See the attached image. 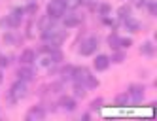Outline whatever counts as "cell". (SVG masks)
Masks as SVG:
<instances>
[{
    "label": "cell",
    "instance_id": "6da1fadb",
    "mask_svg": "<svg viewBox=\"0 0 157 121\" xmlns=\"http://www.w3.org/2000/svg\"><path fill=\"white\" fill-rule=\"evenodd\" d=\"M64 15V2L63 0H53L48 6V17L49 19H59Z\"/></svg>",
    "mask_w": 157,
    "mask_h": 121
},
{
    "label": "cell",
    "instance_id": "7a4b0ae2",
    "mask_svg": "<svg viewBox=\"0 0 157 121\" xmlns=\"http://www.w3.org/2000/svg\"><path fill=\"white\" fill-rule=\"evenodd\" d=\"M25 81H17L13 87H12V91H10V98H12L13 102H17L19 98H23L25 96Z\"/></svg>",
    "mask_w": 157,
    "mask_h": 121
},
{
    "label": "cell",
    "instance_id": "3957f363",
    "mask_svg": "<svg viewBox=\"0 0 157 121\" xmlns=\"http://www.w3.org/2000/svg\"><path fill=\"white\" fill-rule=\"evenodd\" d=\"M129 98L132 102H140L144 98V87H138V85H132L131 91H129Z\"/></svg>",
    "mask_w": 157,
    "mask_h": 121
},
{
    "label": "cell",
    "instance_id": "277c9868",
    "mask_svg": "<svg viewBox=\"0 0 157 121\" xmlns=\"http://www.w3.org/2000/svg\"><path fill=\"white\" fill-rule=\"evenodd\" d=\"M97 46H98L97 38H89V40L83 43V47H82V53H83V55H91V53L97 49Z\"/></svg>",
    "mask_w": 157,
    "mask_h": 121
},
{
    "label": "cell",
    "instance_id": "5b68a950",
    "mask_svg": "<svg viewBox=\"0 0 157 121\" xmlns=\"http://www.w3.org/2000/svg\"><path fill=\"white\" fill-rule=\"evenodd\" d=\"M108 64H110V59L106 57V55H98L97 61H95V68L97 70H106Z\"/></svg>",
    "mask_w": 157,
    "mask_h": 121
},
{
    "label": "cell",
    "instance_id": "8992f818",
    "mask_svg": "<svg viewBox=\"0 0 157 121\" xmlns=\"http://www.w3.org/2000/svg\"><path fill=\"white\" fill-rule=\"evenodd\" d=\"M44 115H46V112H44V110L42 108H32L30 110V112L27 114V119H44Z\"/></svg>",
    "mask_w": 157,
    "mask_h": 121
},
{
    "label": "cell",
    "instance_id": "52a82bcc",
    "mask_svg": "<svg viewBox=\"0 0 157 121\" xmlns=\"http://www.w3.org/2000/svg\"><path fill=\"white\" fill-rule=\"evenodd\" d=\"M21 62H23V64L34 62V51H32V49H25L23 53H21Z\"/></svg>",
    "mask_w": 157,
    "mask_h": 121
},
{
    "label": "cell",
    "instance_id": "ba28073f",
    "mask_svg": "<svg viewBox=\"0 0 157 121\" xmlns=\"http://www.w3.org/2000/svg\"><path fill=\"white\" fill-rule=\"evenodd\" d=\"M17 76H19V80H21V81H30V80H32V76H34V72H32L30 68H21V70L17 72Z\"/></svg>",
    "mask_w": 157,
    "mask_h": 121
},
{
    "label": "cell",
    "instance_id": "9c48e42d",
    "mask_svg": "<svg viewBox=\"0 0 157 121\" xmlns=\"http://www.w3.org/2000/svg\"><path fill=\"white\" fill-rule=\"evenodd\" d=\"M61 106H63L64 110H68V112H72V110L76 108V102L72 100V98H68V96H63V98H61Z\"/></svg>",
    "mask_w": 157,
    "mask_h": 121
},
{
    "label": "cell",
    "instance_id": "30bf717a",
    "mask_svg": "<svg viewBox=\"0 0 157 121\" xmlns=\"http://www.w3.org/2000/svg\"><path fill=\"white\" fill-rule=\"evenodd\" d=\"M78 23H80V17H78V15H68V17L64 19V25L66 27H76Z\"/></svg>",
    "mask_w": 157,
    "mask_h": 121
},
{
    "label": "cell",
    "instance_id": "8fae6325",
    "mask_svg": "<svg viewBox=\"0 0 157 121\" xmlns=\"http://www.w3.org/2000/svg\"><path fill=\"white\" fill-rule=\"evenodd\" d=\"M127 102H129V95H127V93L117 95V98H116V104H117V106H127Z\"/></svg>",
    "mask_w": 157,
    "mask_h": 121
},
{
    "label": "cell",
    "instance_id": "7c38bea8",
    "mask_svg": "<svg viewBox=\"0 0 157 121\" xmlns=\"http://www.w3.org/2000/svg\"><path fill=\"white\" fill-rule=\"evenodd\" d=\"M80 4H83V0H64V8H70V9L78 8Z\"/></svg>",
    "mask_w": 157,
    "mask_h": 121
},
{
    "label": "cell",
    "instance_id": "4fadbf2b",
    "mask_svg": "<svg viewBox=\"0 0 157 121\" xmlns=\"http://www.w3.org/2000/svg\"><path fill=\"white\" fill-rule=\"evenodd\" d=\"M74 91H76V96H85V87L80 83V81H76V87H74Z\"/></svg>",
    "mask_w": 157,
    "mask_h": 121
},
{
    "label": "cell",
    "instance_id": "5bb4252c",
    "mask_svg": "<svg viewBox=\"0 0 157 121\" xmlns=\"http://www.w3.org/2000/svg\"><path fill=\"white\" fill-rule=\"evenodd\" d=\"M125 25L132 30V32H136L138 30V23H136V21H134V19H129V17H125Z\"/></svg>",
    "mask_w": 157,
    "mask_h": 121
},
{
    "label": "cell",
    "instance_id": "9a60e30c",
    "mask_svg": "<svg viewBox=\"0 0 157 121\" xmlns=\"http://www.w3.org/2000/svg\"><path fill=\"white\" fill-rule=\"evenodd\" d=\"M108 43H110V47H114V49H117V47H119V38H117L116 34H112V36L108 38Z\"/></svg>",
    "mask_w": 157,
    "mask_h": 121
},
{
    "label": "cell",
    "instance_id": "2e32d148",
    "mask_svg": "<svg viewBox=\"0 0 157 121\" xmlns=\"http://www.w3.org/2000/svg\"><path fill=\"white\" fill-rule=\"evenodd\" d=\"M142 53H144V55H153V46H151V42H146L144 46H142Z\"/></svg>",
    "mask_w": 157,
    "mask_h": 121
},
{
    "label": "cell",
    "instance_id": "e0dca14e",
    "mask_svg": "<svg viewBox=\"0 0 157 121\" xmlns=\"http://www.w3.org/2000/svg\"><path fill=\"white\" fill-rule=\"evenodd\" d=\"M61 59H63L61 51H57V49H51V61H53V62H59Z\"/></svg>",
    "mask_w": 157,
    "mask_h": 121
},
{
    "label": "cell",
    "instance_id": "ac0fdd59",
    "mask_svg": "<svg viewBox=\"0 0 157 121\" xmlns=\"http://www.w3.org/2000/svg\"><path fill=\"white\" fill-rule=\"evenodd\" d=\"M63 76H64V80H72V76H74V68H72V66L64 68V70H63Z\"/></svg>",
    "mask_w": 157,
    "mask_h": 121
},
{
    "label": "cell",
    "instance_id": "d6986e66",
    "mask_svg": "<svg viewBox=\"0 0 157 121\" xmlns=\"http://www.w3.org/2000/svg\"><path fill=\"white\" fill-rule=\"evenodd\" d=\"M36 9H38V6H36V4H29V6H27V13H30V15H32V13H36Z\"/></svg>",
    "mask_w": 157,
    "mask_h": 121
},
{
    "label": "cell",
    "instance_id": "ffe728a7",
    "mask_svg": "<svg viewBox=\"0 0 157 121\" xmlns=\"http://www.w3.org/2000/svg\"><path fill=\"white\" fill-rule=\"evenodd\" d=\"M87 85H89V87H97V85H98V81L93 78V76H89V78H87Z\"/></svg>",
    "mask_w": 157,
    "mask_h": 121
},
{
    "label": "cell",
    "instance_id": "44dd1931",
    "mask_svg": "<svg viewBox=\"0 0 157 121\" xmlns=\"http://www.w3.org/2000/svg\"><path fill=\"white\" fill-rule=\"evenodd\" d=\"M100 104H102V100H100V98L93 100V102H91V110H98V108H100Z\"/></svg>",
    "mask_w": 157,
    "mask_h": 121
},
{
    "label": "cell",
    "instance_id": "7402d4cb",
    "mask_svg": "<svg viewBox=\"0 0 157 121\" xmlns=\"http://www.w3.org/2000/svg\"><path fill=\"white\" fill-rule=\"evenodd\" d=\"M129 15V8H125V6H123L121 9H119V17H123V19H125Z\"/></svg>",
    "mask_w": 157,
    "mask_h": 121
},
{
    "label": "cell",
    "instance_id": "603a6c76",
    "mask_svg": "<svg viewBox=\"0 0 157 121\" xmlns=\"http://www.w3.org/2000/svg\"><path fill=\"white\" fill-rule=\"evenodd\" d=\"M132 43V40H119V47H129Z\"/></svg>",
    "mask_w": 157,
    "mask_h": 121
},
{
    "label": "cell",
    "instance_id": "cb8c5ba5",
    "mask_svg": "<svg viewBox=\"0 0 157 121\" xmlns=\"http://www.w3.org/2000/svg\"><path fill=\"white\" fill-rule=\"evenodd\" d=\"M100 13H102V15L110 13V6H108V4H104V6H100Z\"/></svg>",
    "mask_w": 157,
    "mask_h": 121
},
{
    "label": "cell",
    "instance_id": "d4e9b609",
    "mask_svg": "<svg viewBox=\"0 0 157 121\" xmlns=\"http://www.w3.org/2000/svg\"><path fill=\"white\" fill-rule=\"evenodd\" d=\"M8 57H0V66H8Z\"/></svg>",
    "mask_w": 157,
    "mask_h": 121
},
{
    "label": "cell",
    "instance_id": "484cf974",
    "mask_svg": "<svg viewBox=\"0 0 157 121\" xmlns=\"http://www.w3.org/2000/svg\"><path fill=\"white\" fill-rule=\"evenodd\" d=\"M114 62H123V55L121 53H117L116 57H114Z\"/></svg>",
    "mask_w": 157,
    "mask_h": 121
},
{
    "label": "cell",
    "instance_id": "4316f807",
    "mask_svg": "<svg viewBox=\"0 0 157 121\" xmlns=\"http://www.w3.org/2000/svg\"><path fill=\"white\" fill-rule=\"evenodd\" d=\"M144 2H146V0H136V6H142Z\"/></svg>",
    "mask_w": 157,
    "mask_h": 121
},
{
    "label": "cell",
    "instance_id": "83f0119b",
    "mask_svg": "<svg viewBox=\"0 0 157 121\" xmlns=\"http://www.w3.org/2000/svg\"><path fill=\"white\" fill-rule=\"evenodd\" d=\"M0 81H2V74H0Z\"/></svg>",
    "mask_w": 157,
    "mask_h": 121
},
{
    "label": "cell",
    "instance_id": "f1b7e54d",
    "mask_svg": "<svg viewBox=\"0 0 157 121\" xmlns=\"http://www.w3.org/2000/svg\"><path fill=\"white\" fill-rule=\"evenodd\" d=\"M63 2H64V0H63Z\"/></svg>",
    "mask_w": 157,
    "mask_h": 121
}]
</instances>
